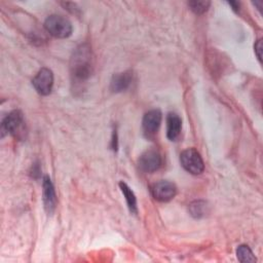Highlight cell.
Wrapping results in <instances>:
<instances>
[{
    "instance_id": "cell-5",
    "label": "cell",
    "mask_w": 263,
    "mask_h": 263,
    "mask_svg": "<svg viewBox=\"0 0 263 263\" xmlns=\"http://www.w3.org/2000/svg\"><path fill=\"white\" fill-rule=\"evenodd\" d=\"M32 83L38 93L42 96L49 95L53 85V75L51 70L47 68H41L33 78Z\"/></svg>"
},
{
    "instance_id": "cell-17",
    "label": "cell",
    "mask_w": 263,
    "mask_h": 263,
    "mask_svg": "<svg viewBox=\"0 0 263 263\" xmlns=\"http://www.w3.org/2000/svg\"><path fill=\"white\" fill-rule=\"evenodd\" d=\"M229 5L233 7V10L237 11L239 9V3L238 2H229Z\"/></svg>"
},
{
    "instance_id": "cell-8",
    "label": "cell",
    "mask_w": 263,
    "mask_h": 263,
    "mask_svg": "<svg viewBox=\"0 0 263 263\" xmlns=\"http://www.w3.org/2000/svg\"><path fill=\"white\" fill-rule=\"evenodd\" d=\"M43 204L47 214H52L57 206V195L52 182L48 176H44L42 181Z\"/></svg>"
},
{
    "instance_id": "cell-12",
    "label": "cell",
    "mask_w": 263,
    "mask_h": 263,
    "mask_svg": "<svg viewBox=\"0 0 263 263\" xmlns=\"http://www.w3.org/2000/svg\"><path fill=\"white\" fill-rule=\"evenodd\" d=\"M189 213L195 219H200L209 213V205L204 200H194L189 204Z\"/></svg>"
},
{
    "instance_id": "cell-3",
    "label": "cell",
    "mask_w": 263,
    "mask_h": 263,
    "mask_svg": "<svg viewBox=\"0 0 263 263\" xmlns=\"http://www.w3.org/2000/svg\"><path fill=\"white\" fill-rule=\"evenodd\" d=\"M25 120L23 113L18 110L10 112L2 121V132L10 134L14 138H22L25 135Z\"/></svg>"
},
{
    "instance_id": "cell-2",
    "label": "cell",
    "mask_w": 263,
    "mask_h": 263,
    "mask_svg": "<svg viewBox=\"0 0 263 263\" xmlns=\"http://www.w3.org/2000/svg\"><path fill=\"white\" fill-rule=\"evenodd\" d=\"M46 31L55 38H67L72 33V25L70 21L62 15L51 14L44 22Z\"/></svg>"
},
{
    "instance_id": "cell-10",
    "label": "cell",
    "mask_w": 263,
    "mask_h": 263,
    "mask_svg": "<svg viewBox=\"0 0 263 263\" xmlns=\"http://www.w3.org/2000/svg\"><path fill=\"white\" fill-rule=\"evenodd\" d=\"M133 81V73L130 71H125L121 73L114 74L111 82L110 88L113 92H120L126 90Z\"/></svg>"
},
{
    "instance_id": "cell-13",
    "label": "cell",
    "mask_w": 263,
    "mask_h": 263,
    "mask_svg": "<svg viewBox=\"0 0 263 263\" xmlns=\"http://www.w3.org/2000/svg\"><path fill=\"white\" fill-rule=\"evenodd\" d=\"M119 187H120L121 192L123 193V195L125 197V200H126V203H127V206H128L129 211L132 213L136 214L137 213V199H136V196H135L133 190L124 182H120Z\"/></svg>"
},
{
    "instance_id": "cell-6",
    "label": "cell",
    "mask_w": 263,
    "mask_h": 263,
    "mask_svg": "<svg viewBox=\"0 0 263 263\" xmlns=\"http://www.w3.org/2000/svg\"><path fill=\"white\" fill-rule=\"evenodd\" d=\"M162 163L160 153L155 149L146 150L139 158V167L145 173L157 171Z\"/></svg>"
},
{
    "instance_id": "cell-16",
    "label": "cell",
    "mask_w": 263,
    "mask_h": 263,
    "mask_svg": "<svg viewBox=\"0 0 263 263\" xmlns=\"http://www.w3.org/2000/svg\"><path fill=\"white\" fill-rule=\"evenodd\" d=\"M255 52H256L259 61H261L262 60V53H261L262 52V40L261 39L258 40L257 43L255 44Z\"/></svg>"
},
{
    "instance_id": "cell-15",
    "label": "cell",
    "mask_w": 263,
    "mask_h": 263,
    "mask_svg": "<svg viewBox=\"0 0 263 263\" xmlns=\"http://www.w3.org/2000/svg\"><path fill=\"white\" fill-rule=\"evenodd\" d=\"M211 5V2L208 0H193L188 2V6L190 9L196 14L204 13Z\"/></svg>"
},
{
    "instance_id": "cell-4",
    "label": "cell",
    "mask_w": 263,
    "mask_h": 263,
    "mask_svg": "<svg viewBox=\"0 0 263 263\" xmlns=\"http://www.w3.org/2000/svg\"><path fill=\"white\" fill-rule=\"evenodd\" d=\"M182 166L192 175H200L204 170L203 160L200 154L193 148L184 150L180 155Z\"/></svg>"
},
{
    "instance_id": "cell-1",
    "label": "cell",
    "mask_w": 263,
    "mask_h": 263,
    "mask_svg": "<svg viewBox=\"0 0 263 263\" xmlns=\"http://www.w3.org/2000/svg\"><path fill=\"white\" fill-rule=\"evenodd\" d=\"M70 71L74 83L81 85L87 81L93 71L91 49L87 44L79 45L70 61Z\"/></svg>"
},
{
    "instance_id": "cell-11",
    "label": "cell",
    "mask_w": 263,
    "mask_h": 263,
    "mask_svg": "<svg viewBox=\"0 0 263 263\" xmlns=\"http://www.w3.org/2000/svg\"><path fill=\"white\" fill-rule=\"evenodd\" d=\"M182 120L176 113H168L166 116V137L170 141H176L181 133Z\"/></svg>"
},
{
    "instance_id": "cell-9",
    "label": "cell",
    "mask_w": 263,
    "mask_h": 263,
    "mask_svg": "<svg viewBox=\"0 0 263 263\" xmlns=\"http://www.w3.org/2000/svg\"><path fill=\"white\" fill-rule=\"evenodd\" d=\"M161 112L157 109L150 110L144 115L142 126L147 137H152L157 133L161 123Z\"/></svg>"
},
{
    "instance_id": "cell-14",
    "label": "cell",
    "mask_w": 263,
    "mask_h": 263,
    "mask_svg": "<svg viewBox=\"0 0 263 263\" xmlns=\"http://www.w3.org/2000/svg\"><path fill=\"white\" fill-rule=\"evenodd\" d=\"M236 256H237V259L240 261V262H243V263H254L256 262V258L252 252V250L246 246V245H240L237 250H236Z\"/></svg>"
},
{
    "instance_id": "cell-7",
    "label": "cell",
    "mask_w": 263,
    "mask_h": 263,
    "mask_svg": "<svg viewBox=\"0 0 263 263\" xmlns=\"http://www.w3.org/2000/svg\"><path fill=\"white\" fill-rule=\"evenodd\" d=\"M153 197L161 202H166L173 199L177 193V187L170 181H159L151 187Z\"/></svg>"
}]
</instances>
